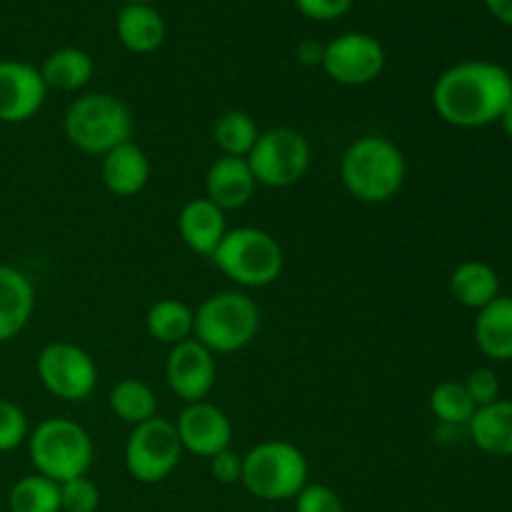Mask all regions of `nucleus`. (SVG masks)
<instances>
[{"mask_svg": "<svg viewBox=\"0 0 512 512\" xmlns=\"http://www.w3.org/2000/svg\"><path fill=\"white\" fill-rule=\"evenodd\" d=\"M35 310V288L23 270L0 263V343L18 338Z\"/></svg>", "mask_w": 512, "mask_h": 512, "instance_id": "nucleus-18", "label": "nucleus"}, {"mask_svg": "<svg viewBox=\"0 0 512 512\" xmlns=\"http://www.w3.org/2000/svg\"><path fill=\"white\" fill-rule=\"evenodd\" d=\"M468 433L478 450L495 458H512V400H495L475 410Z\"/></svg>", "mask_w": 512, "mask_h": 512, "instance_id": "nucleus-21", "label": "nucleus"}, {"mask_svg": "<svg viewBox=\"0 0 512 512\" xmlns=\"http://www.w3.org/2000/svg\"><path fill=\"white\" fill-rule=\"evenodd\" d=\"M178 233L193 253L210 258L228 233V220L223 210L203 195V198L188 200L180 208Z\"/></svg>", "mask_w": 512, "mask_h": 512, "instance_id": "nucleus-17", "label": "nucleus"}, {"mask_svg": "<svg viewBox=\"0 0 512 512\" xmlns=\"http://www.w3.org/2000/svg\"><path fill=\"white\" fill-rule=\"evenodd\" d=\"M183 453L175 423L155 415L153 420L130 430L125 440V468L138 483H163L175 473Z\"/></svg>", "mask_w": 512, "mask_h": 512, "instance_id": "nucleus-9", "label": "nucleus"}, {"mask_svg": "<svg viewBox=\"0 0 512 512\" xmlns=\"http://www.w3.org/2000/svg\"><path fill=\"white\" fill-rule=\"evenodd\" d=\"M245 160L253 170L255 183L280 190L300 183L308 175L313 148L300 130L270 128L258 135Z\"/></svg>", "mask_w": 512, "mask_h": 512, "instance_id": "nucleus-8", "label": "nucleus"}, {"mask_svg": "<svg viewBox=\"0 0 512 512\" xmlns=\"http://www.w3.org/2000/svg\"><path fill=\"white\" fill-rule=\"evenodd\" d=\"M48 98V85L35 65L0 60V123H28Z\"/></svg>", "mask_w": 512, "mask_h": 512, "instance_id": "nucleus-13", "label": "nucleus"}, {"mask_svg": "<svg viewBox=\"0 0 512 512\" xmlns=\"http://www.w3.org/2000/svg\"><path fill=\"white\" fill-rule=\"evenodd\" d=\"M175 430H178L183 450L208 460L228 450L233 440V423L228 413L208 400L185 405L175 420Z\"/></svg>", "mask_w": 512, "mask_h": 512, "instance_id": "nucleus-14", "label": "nucleus"}, {"mask_svg": "<svg viewBox=\"0 0 512 512\" xmlns=\"http://www.w3.org/2000/svg\"><path fill=\"white\" fill-rule=\"evenodd\" d=\"M295 512H345V505L328 485L308 483L295 495Z\"/></svg>", "mask_w": 512, "mask_h": 512, "instance_id": "nucleus-31", "label": "nucleus"}, {"mask_svg": "<svg viewBox=\"0 0 512 512\" xmlns=\"http://www.w3.org/2000/svg\"><path fill=\"white\" fill-rule=\"evenodd\" d=\"M28 435L30 423L25 410L15 405L13 400L0 398V453H10V450L28 443Z\"/></svg>", "mask_w": 512, "mask_h": 512, "instance_id": "nucleus-29", "label": "nucleus"}, {"mask_svg": "<svg viewBox=\"0 0 512 512\" xmlns=\"http://www.w3.org/2000/svg\"><path fill=\"white\" fill-rule=\"evenodd\" d=\"M308 458L288 440H265L243 455V488L265 503L295 500L308 485Z\"/></svg>", "mask_w": 512, "mask_h": 512, "instance_id": "nucleus-6", "label": "nucleus"}, {"mask_svg": "<svg viewBox=\"0 0 512 512\" xmlns=\"http://www.w3.org/2000/svg\"><path fill=\"white\" fill-rule=\"evenodd\" d=\"M10 512H63L60 510V483L45 475H23L8 493Z\"/></svg>", "mask_w": 512, "mask_h": 512, "instance_id": "nucleus-27", "label": "nucleus"}, {"mask_svg": "<svg viewBox=\"0 0 512 512\" xmlns=\"http://www.w3.org/2000/svg\"><path fill=\"white\" fill-rule=\"evenodd\" d=\"M483 3L495 20L512 28V0H483Z\"/></svg>", "mask_w": 512, "mask_h": 512, "instance_id": "nucleus-36", "label": "nucleus"}, {"mask_svg": "<svg viewBox=\"0 0 512 512\" xmlns=\"http://www.w3.org/2000/svg\"><path fill=\"white\" fill-rule=\"evenodd\" d=\"M210 260L230 283L255 290L273 285L285 268L283 248L275 235L250 225L228 230Z\"/></svg>", "mask_w": 512, "mask_h": 512, "instance_id": "nucleus-5", "label": "nucleus"}, {"mask_svg": "<svg viewBox=\"0 0 512 512\" xmlns=\"http://www.w3.org/2000/svg\"><path fill=\"white\" fill-rule=\"evenodd\" d=\"M258 135V123L245 110H228L213 125V140L220 155H230V158H248Z\"/></svg>", "mask_w": 512, "mask_h": 512, "instance_id": "nucleus-26", "label": "nucleus"}, {"mask_svg": "<svg viewBox=\"0 0 512 512\" xmlns=\"http://www.w3.org/2000/svg\"><path fill=\"white\" fill-rule=\"evenodd\" d=\"M48 90H60V93H78L93 80L95 63L85 50L80 48H60L50 53L40 65Z\"/></svg>", "mask_w": 512, "mask_h": 512, "instance_id": "nucleus-23", "label": "nucleus"}, {"mask_svg": "<svg viewBox=\"0 0 512 512\" xmlns=\"http://www.w3.org/2000/svg\"><path fill=\"white\" fill-rule=\"evenodd\" d=\"M28 453L35 473L65 483L90 473L95 445L88 430L70 418H48L28 435Z\"/></svg>", "mask_w": 512, "mask_h": 512, "instance_id": "nucleus-4", "label": "nucleus"}, {"mask_svg": "<svg viewBox=\"0 0 512 512\" xmlns=\"http://www.w3.org/2000/svg\"><path fill=\"white\" fill-rule=\"evenodd\" d=\"M475 343L485 358L495 363L512 360V295L500 293L493 303L478 310L475 318Z\"/></svg>", "mask_w": 512, "mask_h": 512, "instance_id": "nucleus-20", "label": "nucleus"}, {"mask_svg": "<svg viewBox=\"0 0 512 512\" xmlns=\"http://www.w3.org/2000/svg\"><path fill=\"white\" fill-rule=\"evenodd\" d=\"M323 50H325L323 43H315V40H303V43L295 48V53H298V60L303 65H320L323 63Z\"/></svg>", "mask_w": 512, "mask_h": 512, "instance_id": "nucleus-35", "label": "nucleus"}, {"mask_svg": "<svg viewBox=\"0 0 512 512\" xmlns=\"http://www.w3.org/2000/svg\"><path fill=\"white\" fill-rule=\"evenodd\" d=\"M145 328L153 340L163 345H178L193 338L195 310L178 298H163L145 313Z\"/></svg>", "mask_w": 512, "mask_h": 512, "instance_id": "nucleus-24", "label": "nucleus"}, {"mask_svg": "<svg viewBox=\"0 0 512 512\" xmlns=\"http://www.w3.org/2000/svg\"><path fill=\"white\" fill-rule=\"evenodd\" d=\"M500 125H503L505 135H508V138L512 140V103L508 105V110L503 113V118H500Z\"/></svg>", "mask_w": 512, "mask_h": 512, "instance_id": "nucleus-37", "label": "nucleus"}, {"mask_svg": "<svg viewBox=\"0 0 512 512\" xmlns=\"http://www.w3.org/2000/svg\"><path fill=\"white\" fill-rule=\"evenodd\" d=\"M463 385L465 390H468L470 398H473L475 408H485V405L500 400V380L490 368L470 370V373L465 375Z\"/></svg>", "mask_w": 512, "mask_h": 512, "instance_id": "nucleus-32", "label": "nucleus"}, {"mask_svg": "<svg viewBox=\"0 0 512 512\" xmlns=\"http://www.w3.org/2000/svg\"><path fill=\"white\" fill-rule=\"evenodd\" d=\"M110 410L115 418H120L128 425H143L158 415V398H155L153 388L143 380L123 378L115 383V388L108 395Z\"/></svg>", "mask_w": 512, "mask_h": 512, "instance_id": "nucleus-25", "label": "nucleus"}, {"mask_svg": "<svg viewBox=\"0 0 512 512\" xmlns=\"http://www.w3.org/2000/svg\"><path fill=\"white\" fill-rule=\"evenodd\" d=\"M210 475L218 480L220 485H235L243 478V455L233 453V450H223V453L210 458Z\"/></svg>", "mask_w": 512, "mask_h": 512, "instance_id": "nucleus-34", "label": "nucleus"}, {"mask_svg": "<svg viewBox=\"0 0 512 512\" xmlns=\"http://www.w3.org/2000/svg\"><path fill=\"white\" fill-rule=\"evenodd\" d=\"M115 35L125 50L135 55H148L163 48L168 25L153 5L130 3L123 5L115 18Z\"/></svg>", "mask_w": 512, "mask_h": 512, "instance_id": "nucleus-19", "label": "nucleus"}, {"mask_svg": "<svg viewBox=\"0 0 512 512\" xmlns=\"http://www.w3.org/2000/svg\"><path fill=\"white\" fill-rule=\"evenodd\" d=\"M320 68L340 85H370L385 70V48L375 35L343 33L325 43Z\"/></svg>", "mask_w": 512, "mask_h": 512, "instance_id": "nucleus-11", "label": "nucleus"}, {"mask_svg": "<svg viewBox=\"0 0 512 512\" xmlns=\"http://www.w3.org/2000/svg\"><path fill=\"white\" fill-rule=\"evenodd\" d=\"M65 138L80 153H110L133 140V113L110 93H85L68 105L63 115Z\"/></svg>", "mask_w": 512, "mask_h": 512, "instance_id": "nucleus-3", "label": "nucleus"}, {"mask_svg": "<svg viewBox=\"0 0 512 512\" xmlns=\"http://www.w3.org/2000/svg\"><path fill=\"white\" fill-rule=\"evenodd\" d=\"M512 103V75L490 60L450 65L433 85V108L453 128L473 130L500 123Z\"/></svg>", "mask_w": 512, "mask_h": 512, "instance_id": "nucleus-1", "label": "nucleus"}, {"mask_svg": "<svg viewBox=\"0 0 512 512\" xmlns=\"http://www.w3.org/2000/svg\"><path fill=\"white\" fill-rule=\"evenodd\" d=\"M100 508V490L88 475L60 483V510L63 512H95Z\"/></svg>", "mask_w": 512, "mask_h": 512, "instance_id": "nucleus-30", "label": "nucleus"}, {"mask_svg": "<svg viewBox=\"0 0 512 512\" xmlns=\"http://www.w3.org/2000/svg\"><path fill=\"white\" fill-rule=\"evenodd\" d=\"M35 373L50 395L68 403L90 398L98 385V365L93 355L68 340H55L40 350Z\"/></svg>", "mask_w": 512, "mask_h": 512, "instance_id": "nucleus-10", "label": "nucleus"}, {"mask_svg": "<svg viewBox=\"0 0 512 512\" xmlns=\"http://www.w3.org/2000/svg\"><path fill=\"white\" fill-rule=\"evenodd\" d=\"M450 295L470 310H483L500 295V275L483 260H465L450 275Z\"/></svg>", "mask_w": 512, "mask_h": 512, "instance_id": "nucleus-22", "label": "nucleus"}, {"mask_svg": "<svg viewBox=\"0 0 512 512\" xmlns=\"http://www.w3.org/2000/svg\"><path fill=\"white\" fill-rule=\"evenodd\" d=\"M150 173L153 168H150L148 153L135 140H128L105 153L103 163H100V178L115 198H133V195L143 193Z\"/></svg>", "mask_w": 512, "mask_h": 512, "instance_id": "nucleus-16", "label": "nucleus"}, {"mask_svg": "<svg viewBox=\"0 0 512 512\" xmlns=\"http://www.w3.org/2000/svg\"><path fill=\"white\" fill-rule=\"evenodd\" d=\"M475 403L468 395L463 383L458 380H445V383L435 385L430 393V413L435 415L440 425H450V428H468L470 418L475 415Z\"/></svg>", "mask_w": 512, "mask_h": 512, "instance_id": "nucleus-28", "label": "nucleus"}, {"mask_svg": "<svg viewBox=\"0 0 512 512\" xmlns=\"http://www.w3.org/2000/svg\"><path fill=\"white\" fill-rule=\"evenodd\" d=\"M295 8L315 23H330L343 18L353 8V0H295Z\"/></svg>", "mask_w": 512, "mask_h": 512, "instance_id": "nucleus-33", "label": "nucleus"}, {"mask_svg": "<svg viewBox=\"0 0 512 512\" xmlns=\"http://www.w3.org/2000/svg\"><path fill=\"white\" fill-rule=\"evenodd\" d=\"M165 380L173 390L175 398L188 403H200L210 395L218 380V363L215 353H210L203 343L195 338L185 340L170 348L165 360Z\"/></svg>", "mask_w": 512, "mask_h": 512, "instance_id": "nucleus-12", "label": "nucleus"}, {"mask_svg": "<svg viewBox=\"0 0 512 512\" xmlns=\"http://www.w3.org/2000/svg\"><path fill=\"white\" fill-rule=\"evenodd\" d=\"M125 5H130V3H140V5H153V0H123Z\"/></svg>", "mask_w": 512, "mask_h": 512, "instance_id": "nucleus-38", "label": "nucleus"}, {"mask_svg": "<svg viewBox=\"0 0 512 512\" xmlns=\"http://www.w3.org/2000/svg\"><path fill=\"white\" fill-rule=\"evenodd\" d=\"M340 178L355 200L380 205L393 200L408 178V163L398 145L385 135H363L345 148Z\"/></svg>", "mask_w": 512, "mask_h": 512, "instance_id": "nucleus-2", "label": "nucleus"}, {"mask_svg": "<svg viewBox=\"0 0 512 512\" xmlns=\"http://www.w3.org/2000/svg\"><path fill=\"white\" fill-rule=\"evenodd\" d=\"M255 188L258 183L245 158L220 155L205 175V198L218 205L223 213L245 208L253 200Z\"/></svg>", "mask_w": 512, "mask_h": 512, "instance_id": "nucleus-15", "label": "nucleus"}, {"mask_svg": "<svg viewBox=\"0 0 512 512\" xmlns=\"http://www.w3.org/2000/svg\"><path fill=\"white\" fill-rule=\"evenodd\" d=\"M260 330V308L243 290H223L195 310L193 338L210 353L225 355L245 350Z\"/></svg>", "mask_w": 512, "mask_h": 512, "instance_id": "nucleus-7", "label": "nucleus"}]
</instances>
